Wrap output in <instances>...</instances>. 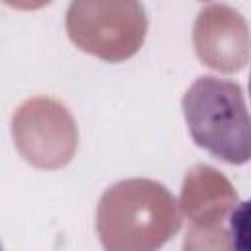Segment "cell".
I'll return each instance as SVG.
<instances>
[{
    "mask_svg": "<svg viewBox=\"0 0 251 251\" xmlns=\"http://www.w3.org/2000/svg\"><path fill=\"white\" fill-rule=\"evenodd\" d=\"M182 114L198 147L231 165L249 161V116L237 82L220 76L196 78L182 98Z\"/></svg>",
    "mask_w": 251,
    "mask_h": 251,
    "instance_id": "6da1fadb",
    "label": "cell"
}]
</instances>
